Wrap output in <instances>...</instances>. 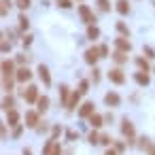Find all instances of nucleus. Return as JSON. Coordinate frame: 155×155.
Instances as JSON below:
<instances>
[{"label": "nucleus", "mask_w": 155, "mask_h": 155, "mask_svg": "<svg viewBox=\"0 0 155 155\" xmlns=\"http://www.w3.org/2000/svg\"><path fill=\"white\" fill-rule=\"evenodd\" d=\"M79 15H81V19L87 26H96V15H94V11L87 5H79Z\"/></svg>", "instance_id": "1"}, {"label": "nucleus", "mask_w": 155, "mask_h": 155, "mask_svg": "<svg viewBox=\"0 0 155 155\" xmlns=\"http://www.w3.org/2000/svg\"><path fill=\"white\" fill-rule=\"evenodd\" d=\"M121 134L127 138L125 142L134 144V136H136V132H134V125H132V121H127V119H123V121H121Z\"/></svg>", "instance_id": "2"}, {"label": "nucleus", "mask_w": 155, "mask_h": 155, "mask_svg": "<svg viewBox=\"0 0 155 155\" xmlns=\"http://www.w3.org/2000/svg\"><path fill=\"white\" fill-rule=\"evenodd\" d=\"M98 58H102L98 47H91V49H87V51H85V62H87L89 66H94V64L98 62Z\"/></svg>", "instance_id": "3"}, {"label": "nucleus", "mask_w": 155, "mask_h": 155, "mask_svg": "<svg viewBox=\"0 0 155 155\" xmlns=\"http://www.w3.org/2000/svg\"><path fill=\"white\" fill-rule=\"evenodd\" d=\"M108 79H110L113 83H117V85L125 83V74H123L121 68H113V70H108Z\"/></svg>", "instance_id": "4"}, {"label": "nucleus", "mask_w": 155, "mask_h": 155, "mask_svg": "<svg viewBox=\"0 0 155 155\" xmlns=\"http://www.w3.org/2000/svg\"><path fill=\"white\" fill-rule=\"evenodd\" d=\"M30 79H32V72H30L28 66H21V68L15 72V81H19V83H26V81H30Z\"/></svg>", "instance_id": "5"}, {"label": "nucleus", "mask_w": 155, "mask_h": 155, "mask_svg": "<svg viewBox=\"0 0 155 155\" xmlns=\"http://www.w3.org/2000/svg\"><path fill=\"white\" fill-rule=\"evenodd\" d=\"M24 98H26V102H28V104H34V102H38V87L30 85V87L26 89Z\"/></svg>", "instance_id": "6"}, {"label": "nucleus", "mask_w": 155, "mask_h": 155, "mask_svg": "<svg viewBox=\"0 0 155 155\" xmlns=\"http://www.w3.org/2000/svg\"><path fill=\"white\" fill-rule=\"evenodd\" d=\"M41 121H38V110H28L26 113V123L24 125H28V127H34L36 130V125H38Z\"/></svg>", "instance_id": "7"}, {"label": "nucleus", "mask_w": 155, "mask_h": 155, "mask_svg": "<svg viewBox=\"0 0 155 155\" xmlns=\"http://www.w3.org/2000/svg\"><path fill=\"white\" fill-rule=\"evenodd\" d=\"M115 47H117L119 51H125V53H127V51L132 49V43L127 41V36H119V38H115Z\"/></svg>", "instance_id": "8"}, {"label": "nucleus", "mask_w": 155, "mask_h": 155, "mask_svg": "<svg viewBox=\"0 0 155 155\" xmlns=\"http://www.w3.org/2000/svg\"><path fill=\"white\" fill-rule=\"evenodd\" d=\"M17 70H15V64L11 60H2V77H13Z\"/></svg>", "instance_id": "9"}, {"label": "nucleus", "mask_w": 155, "mask_h": 155, "mask_svg": "<svg viewBox=\"0 0 155 155\" xmlns=\"http://www.w3.org/2000/svg\"><path fill=\"white\" fill-rule=\"evenodd\" d=\"M104 102H106L108 106H119V104H121V98H119L117 91H108V94L104 96Z\"/></svg>", "instance_id": "10"}, {"label": "nucleus", "mask_w": 155, "mask_h": 155, "mask_svg": "<svg viewBox=\"0 0 155 155\" xmlns=\"http://www.w3.org/2000/svg\"><path fill=\"white\" fill-rule=\"evenodd\" d=\"M94 113H96V110H94V102H85V104L79 108V115H81L83 119H89Z\"/></svg>", "instance_id": "11"}, {"label": "nucleus", "mask_w": 155, "mask_h": 155, "mask_svg": "<svg viewBox=\"0 0 155 155\" xmlns=\"http://www.w3.org/2000/svg\"><path fill=\"white\" fill-rule=\"evenodd\" d=\"M38 77H41V81L45 83V85H51V74H49V68L47 66H38Z\"/></svg>", "instance_id": "12"}, {"label": "nucleus", "mask_w": 155, "mask_h": 155, "mask_svg": "<svg viewBox=\"0 0 155 155\" xmlns=\"http://www.w3.org/2000/svg\"><path fill=\"white\" fill-rule=\"evenodd\" d=\"M81 91H72V96H70V100H68V106H66V110H74L77 108V104H79V100H81Z\"/></svg>", "instance_id": "13"}, {"label": "nucleus", "mask_w": 155, "mask_h": 155, "mask_svg": "<svg viewBox=\"0 0 155 155\" xmlns=\"http://www.w3.org/2000/svg\"><path fill=\"white\" fill-rule=\"evenodd\" d=\"M89 125H91L94 130L102 127V125H104V117H102V115H98V113H94V115L89 117Z\"/></svg>", "instance_id": "14"}, {"label": "nucleus", "mask_w": 155, "mask_h": 155, "mask_svg": "<svg viewBox=\"0 0 155 155\" xmlns=\"http://www.w3.org/2000/svg\"><path fill=\"white\" fill-rule=\"evenodd\" d=\"M117 13L119 15H127L130 13V2H127V0H117Z\"/></svg>", "instance_id": "15"}, {"label": "nucleus", "mask_w": 155, "mask_h": 155, "mask_svg": "<svg viewBox=\"0 0 155 155\" xmlns=\"http://www.w3.org/2000/svg\"><path fill=\"white\" fill-rule=\"evenodd\" d=\"M60 96H62V104L64 106H68V100H70V89H68V85H60Z\"/></svg>", "instance_id": "16"}, {"label": "nucleus", "mask_w": 155, "mask_h": 155, "mask_svg": "<svg viewBox=\"0 0 155 155\" xmlns=\"http://www.w3.org/2000/svg\"><path fill=\"white\" fill-rule=\"evenodd\" d=\"M134 79H136V83H138V85H149V81H151V79H149V74H147L144 70H138Z\"/></svg>", "instance_id": "17"}, {"label": "nucleus", "mask_w": 155, "mask_h": 155, "mask_svg": "<svg viewBox=\"0 0 155 155\" xmlns=\"http://www.w3.org/2000/svg\"><path fill=\"white\" fill-rule=\"evenodd\" d=\"M7 123H9V125H15V127L19 125V115H17V110H9V113H7Z\"/></svg>", "instance_id": "18"}, {"label": "nucleus", "mask_w": 155, "mask_h": 155, "mask_svg": "<svg viewBox=\"0 0 155 155\" xmlns=\"http://www.w3.org/2000/svg\"><path fill=\"white\" fill-rule=\"evenodd\" d=\"M36 104H38V106H36V110H38V113H45V110L49 108V98H47V96H41Z\"/></svg>", "instance_id": "19"}, {"label": "nucleus", "mask_w": 155, "mask_h": 155, "mask_svg": "<svg viewBox=\"0 0 155 155\" xmlns=\"http://www.w3.org/2000/svg\"><path fill=\"white\" fill-rule=\"evenodd\" d=\"M113 60H115L117 64H125V62H127V53H125V51H119V49H117V51L113 53Z\"/></svg>", "instance_id": "20"}, {"label": "nucleus", "mask_w": 155, "mask_h": 155, "mask_svg": "<svg viewBox=\"0 0 155 155\" xmlns=\"http://www.w3.org/2000/svg\"><path fill=\"white\" fill-rule=\"evenodd\" d=\"M98 36H100V30H98L96 26H87V38H89V41H96Z\"/></svg>", "instance_id": "21"}, {"label": "nucleus", "mask_w": 155, "mask_h": 155, "mask_svg": "<svg viewBox=\"0 0 155 155\" xmlns=\"http://www.w3.org/2000/svg\"><path fill=\"white\" fill-rule=\"evenodd\" d=\"M13 106H15V100H13L11 96H5V100H2V108L9 113V110H13Z\"/></svg>", "instance_id": "22"}, {"label": "nucleus", "mask_w": 155, "mask_h": 155, "mask_svg": "<svg viewBox=\"0 0 155 155\" xmlns=\"http://www.w3.org/2000/svg\"><path fill=\"white\" fill-rule=\"evenodd\" d=\"M2 89L5 91H11L13 89V79L11 77H2Z\"/></svg>", "instance_id": "23"}, {"label": "nucleus", "mask_w": 155, "mask_h": 155, "mask_svg": "<svg viewBox=\"0 0 155 155\" xmlns=\"http://www.w3.org/2000/svg\"><path fill=\"white\" fill-rule=\"evenodd\" d=\"M53 147H55V140H53V138H49V140H47V144H45V149H43V155H51Z\"/></svg>", "instance_id": "24"}, {"label": "nucleus", "mask_w": 155, "mask_h": 155, "mask_svg": "<svg viewBox=\"0 0 155 155\" xmlns=\"http://www.w3.org/2000/svg\"><path fill=\"white\" fill-rule=\"evenodd\" d=\"M96 2H98L100 11H104V13H108V11H110V0H96Z\"/></svg>", "instance_id": "25"}, {"label": "nucleus", "mask_w": 155, "mask_h": 155, "mask_svg": "<svg viewBox=\"0 0 155 155\" xmlns=\"http://www.w3.org/2000/svg\"><path fill=\"white\" fill-rule=\"evenodd\" d=\"M136 66H138L140 70H144V72L149 70V62H147L144 58H136Z\"/></svg>", "instance_id": "26"}, {"label": "nucleus", "mask_w": 155, "mask_h": 155, "mask_svg": "<svg viewBox=\"0 0 155 155\" xmlns=\"http://www.w3.org/2000/svg\"><path fill=\"white\" fill-rule=\"evenodd\" d=\"M17 21H19V28H21V30H28V26H30V21H28V17H26L24 13L19 15V19H17Z\"/></svg>", "instance_id": "27"}, {"label": "nucleus", "mask_w": 155, "mask_h": 155, "mask_svg": "<svg viewBox=\"0 0 155 155\" xmlns=\"http://www.w3.org/2000/svg\"><path fill=\"white\" fill-rule=\"evenodd\" d=\"M117 30L121 32V36H130V30H127V26H125L123 21H119V24H117Z\"/></svg>", "instance_id": "28"}, {"label": "nucleus", "mask_w": 155, "mask_h": 155, "mask_svg": "<svg viewBox=\"0 0 155 155\" xmlns=\"http://www.w3.org/2000/svg\"><path fill=\"white\" fill-rule=\"evenodd\" d=\"M55 5L62 7V9H70L72 7V0H55Z\"/></svg>", "instance_id": "29"}, {"label": "nucleus", "mask_w": 155, "mask_h": 155, "mask_svg": "<svg viewBox=\"0 0 155 155\" xmlns=\"http://www.w3.org/2000/svg\"><path fill=\"white\" fill-rule=\"evenodd\" d=\"M100 142H102L104 147H110V144H113V138H110L108 134H102V136H100Z\"/></svg>", "instance_id": "30"}, {"label": "nucleus", "mask_w": 155, "mask_h": 155, "mask_svg": "<svg viewBox=\"0 0 155 155\" xmlns=\"http://www.w3.org/2000/svg\"><path fill=\"white\" fill-rule=\"evenodd\" d=\"M87 140H89L91 144H98V142H100V136H98V132H91V134L87 136Z\"/></svg>", "instance_id": "31"}, {"label": "nucleus", "mask_w": 155, "mask_h": 155, "mask_svg": "<svg viewBox=\"0 0 155 155\" xmlns=\"http://www.w3.org/2000/svg\"><path fill=\"white\" fill-rule=\"evenodd\" d=\"M79 91H81V94H87V91H89V83H87V81H81V83H79Z\"/></svg>", "instance_id": "32"}, {"label": "nucleus", "mask_w": 155, "mask_h": 155, "mask_svg": "<svg viewBox=\"0 0 155 155\" xmlns=\"http://www.w3.org/2000/svg\"><path fill=\"white\" fill-rule=\"evenodd\" d=\"M15 2H17V7H19L21 11H26V9L30 7V0H15Z\"/></svg>", "instance_id": "33"}, {"label": "nucleus", "mask_w": 155, "mask_h": 155, "mask_svg": "<svg viewBox=\"0 0 155 155\" xmlns=\"http://www.w3.org/2000/svg\"><path fill=\"white\" fill-rule=\"evenodd\" d=\"M11 9V0H2V15H7Z\"/></svg>", "instance_id": "34"}, {"label": "nucleus", "mask_w": 155, "mask_h": 155, "mask_svg": "<svg viewBox=\"0 0 155 155\" xmlns=\"http://www.w3.org/2000/svg\"><path fill=\"white\" fill-rule=\"evenodd\" d=\"M98 49H100V55H102V58H106V55H108V47H106V45H100Z\"/></svg>", "instance_id": "35"}, {"label": "nucleus", "mask_w": 155, "mask_h": 155, "mask_svg": "<svg viewBox=\"0 0 155 155\" xmlns=\"http://www.w3.org/2000/svg\"><path fill=\"white\" fill-rule=\"evenodd\" d=\"M91 79H94V83H98V81H100V70H98V68H94V72H91Z\"/></svg>", "instance_id": "36"}, {"label": "nucleus", "mask_w": 155, "mask_h": 155, "mask_svg": "<svg viewBox=\"0 0 155 155\" xmlns=\"http://www.w3.org/2000/svg\"><path fill=\"white\" fill-rule=\"evenodd\" d=\"M51 155H62V147H60V142H55V147H53Z\"/></svg>", "instance_id": "37"}, {"label": "nucleus", "mask_w": 155, "mask_h": 155, "mask_svg": "<svg viewBox=\"0 0 155 155\" xmlns=\"http://www.w3.org/2000/svg\"><path fill=\"white\" fill-rule=\"evenodd\" d=\"M142 51H144V53H147V58H155V51H153V49H151V47H144V49H142Z\"/></svg>", "instance_id": "38"}, {"label": "nucleus", "mask_w": 155, "mask_h": 155, "mask_svg": "<svg viewBox=\"0 0 155 155\" xmlns=\"http://www.w3.org/2000/svg\"><path fill=\"white\" fill-rule=\"evenodd\" d=\"M2 51H5V53H7V51H11V43H7V41H5V43H2Z\"/></svg>", "instance_id": "39"}, {"label": "nucleus", "mask_w": 155, "mask_h": 155, "mask_svg": "<svg viewBox=\"0 0 155 155\" xmlns=\"http://www.w3.org/2000/svg\"><path fill=\"white\" fill-rule=\"evenodd\" d=\"M60 132H62V127H58V125H55V127H53V134H51V138H53V140H55V136H58V134H60Z\"/></svg>", "instance_id": "40"}, {"label": "nucleus", "mask_w": 155, "mask_h": 155, "mask_svg": "<svg viewBox=\"0 0 155 155\" xmlns=\"http://www.w3.org/2000/svg\"><path fill=\"white\" fill-rule=\"evenodd\" d=\"M123 147H125L123 142H117V144H115V151H117V153H121V151H123Z\"/></svg>", "instance_id": "41"}, {"label": "nucleus", "mask_w": 155, "mask_h": 155, "mask_svg": "<svg viewBox=\"0 0 155 155\" xmlns=\"http://www.w3.org/2000/svg\"><path fill=\"white\" fill-rule=\"evenodd\" d=\"M32 43V36H24V47H28Z\"/></svg>", "instance_id": "42"}, {"label": "nucleus", "mask_w": 155, "mask_h": 155, "mask_svg": "<svg viewBox=\"0 0 155 155\" xmlns=\"http://www.w3.org/2000/svg\"><path fill=\"white\" fill-rule=\"evenodd\" d=\"M28 60H30L28 55H19V58H17V62H19V64H24V62H28Z\"/></svg>", "instance_id": "43"}, {"label": "nucleus", "mask_w": 155, "mask_h": 155, "mask_svg": "<svg viewBox=\"0 0 155 155\" xmlns=\"http://www.w3.org/2000/svg\"><path fill=\"white\" fill-rule=\"evenodd\" d=\"M104 155H117V151H115V149H106V153H104Z\"/></svg>", "instance_id": "44"}, {"label": "nucleus", "mask_w": 155, "mask_h": 155, "mask_svg": "<svg viewBox=\"0 0 155 155\" xmlns=\"http://www.w3.org/2000/svg\"><path fill=\"white\" fill-rule=\"evenodd\" d=\"M24 155H32V151L30 149H24Z\"/></svg>", "instance_id": "45"}, {"label": "nucleus", "mask_w": 155, "mask_h": 155, "mask_svg": "<svg viewBox=\"0 0 155 155\" xmlns=\"http://www.w3.org/2000/svg\"><path fill=\"white\" fill-rule=\"evenodd\" d=\"M153 7H155V0H153Z\"/></svg>", "instance_id": "46"}]
</instances>
